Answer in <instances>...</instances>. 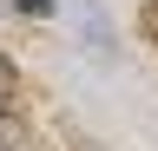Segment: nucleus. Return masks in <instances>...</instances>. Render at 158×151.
<instances>
[{
    "mask_svg": "<svg viewBox=\"0 0 158 151\" xmlns=\"http://www.w3.org/2000/svg\"><path fill=\"white\" fill-rule=\"evenodd\" d=\"M7 7H13V13H27V20H46V13H53V0H7Z\"/></svg>",
    "mask_w": 158,
    "mask_h": 151,
    "instance_id": "obj_2",
    "label": "nucleus"
},
{
    "mask_svg": "<svg viewBox=\"0 0 158 151\" xmlns=\"http://www.w3.org/2000/svg\"><path fill=\"white\" fill-rule=\"evenodd\" d=\"M152 13H158V7H152Z\"/></svg>",
    "mask_w": 158,
    "mask_h": 151,
    "instance_id": "obj_3",
    "label": "nucleus"
},
{
    "mask_svg": "<svg viewBox=\"0 0 158 151\" xmlns=\"http://www.w3.org/2000/svg\"><path fill=\"white\" fill-rule=\"evenodd\" d=\"M0 151H27V131H20L7 112H0Z\"/></svg>",
    "mask_w": 158,
    "mask_h": 151,
    "instance_id": "obj_1",
    "label": "nucleus"
}]
</instances>
